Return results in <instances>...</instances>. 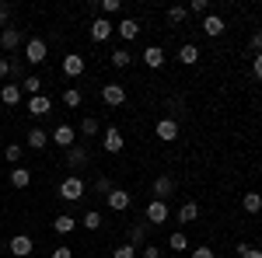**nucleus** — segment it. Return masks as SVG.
Wrapping results in <instances>:
<instances>
[{"mask_svg":"<svg viewBox=\"0 0 262 258\" xmlns=\"http://www.w3.org/2000/svg\"><path fill=\"white\" fill-rule=\"evenodd\" d=\"M49 143H56V147H63V150H70V147L77 143V129L63 122V126H56V129L49 133Z\"/></svg>","mask_w":262,"mask_h":258,"instance_id":"3","label":"nucleus"},{"mask_svg":"<svg viewBox=\"0 0 262 258\" xmlns=\"http://www.w3.org/2000/svg\"><path fill=\"white\" fill-rule=\"evenodd\" d=\"M101 18H112V14H119L122 11V0H101Z\"/></svg>","mask_w":262,"mask_h":258,"instance_id":"31","label":"nucleus"},{"mask_svg":"<svg viewBox=\"0 0 262 258\" xmlns=\"http://www.w3.org/2000/svg\"><path fill=\"white\" fill-rule=\"evenodd\" d=\"M91 160V150H88V143H74L70 150H67V168H81Z\"/></svg>","mask_w":262,"mask_h":258,"instance_id":"9","label":"nucleus"},{"mask_svg":"<svg viewBox=\"0 0 262 258\" xmlns=\"http://www.w3.org/2000/svg\"><path fill=\"white\" fill-rule=\"evenodd\" d=\"M129 63H133V53H129V49H116V53H112V66H116V70H126Z\"/></svg>","mask_w":262,"mask_h":258,"instance_id":"29","label":"nucleus"},{"mask_svg":"<svg viewBox=\"0 0 262 258\" xmlns=\"http://www.w3.org/2000/svg\"><path fill=\"white\" fill-rule=\"evenodd\" d=\"M77 133H81L84 139H95L101 133V126H98V119H91V115H84L81 119V126H77Z\"/></svg>","mask_w":262,"mask_h":258,"instance_id":"26","label":"nucleus"},{"mask_svg":"<svg viewBox=\"0 0 262 258\" xmlns=\"http://www.w3.org/2000/svg\"><path fill=\"white\" fill-rule=\"evenodd\" d=\"M185 11H189V14H203V18H206V14H210V4H206V0H189V7H185Z\"/></svg>","mask_w":262,"mask_h":258,"instance_id":"34","label":"nucleus"},{"mask_svg":"<svg viewBox=\"0 0 262 258\" xmlns=\"http://www.w3.org/2000/svg\"><path fill=\"white\" fill-rule=\"evenodd\" d=\"M126 244H133V248H143V244H147V227H143V223H133V227H129V230H126Z\"/></svg>","mask_w":262,"mask_h":258,"instance_id":"24","label":"nucleus"},{"mask_svg":"<svg viewBox=\"0 0 262 258\" xmlns=\"http://www.w3.org/2000/svg\"><path fill=\"white\" fill-rule=\"evenodd\" d=\"M252 77L262 80V53H259V56H252Z\"/></svg>","mask_w":262,"mask_h":258,"instance_id":"44","label":"nucleus"},{"mask_svg":"<svg viewBox=\"0 0 262 258\" xmlns=\"http://www.w3.org/2000/svg\"><path fill=\"white\" fill-rule=\"evenodd\" d=\"M112 258H137V248H133V244H119V248L112 251Z\"/></svg>","mask_w":262,"mask_h":258,"instance_id":"37","label":"nucleus"},{"mask_svg":"<svg viewBox=\"0 0 262 258\" xmlns=\"http://www.w3.org/2000/svg\"><path fill=\"white\" fill-rule=\"evenodd\" d=\"M242 209H245V213H252V217L262 213V196H259V192H245V196H242Z\"/></svg>","mask_w":262,"mask_h":258,"instance_id":"25","label":"nucleus"},{"mask_svg":"<svg viewBox=\"0 0 262 258\" xmlns=\"http://www.w3.org/2000/svg\"><path fill=\"white\" fill-rule=\"evenodd\" d=\"M56 192H60V199H63V202H81V199L88 196V189H84V181L77 178V175H70V178H63Z\"/></svg>","mask_w":262,"mask_h":258,"instance_id":"1","label":"nucleus"},{"mask_svg":"<svg viewBox=\"0 0 262 258\" xmlns=\"http://www.w3.org/2000/svg\"><path fill=\"white\" fill-rule=\"evenodd\" d=\"M200 45H192V42H185V45H182L179 49V63H185V66H192V63H200Z\"/></svg>","mask_w":262,"mask_h":258,"instance_id":"22","label":"nucleus"},{"mask_svg":"<svg viewBox=\"0 0 262 258\" xmlns=\"http://www.w3.org/2000/svg\"><path fill=\"white\" fill-rule=\"evenodd\" d=\"M63 74H67V77H81V74H84V56H81V53L63 56Z\"/></svg>","mask_w":262,"mask_h":258,"instance_id":"14","label":"nucleus"},{"mask_svg":"<svg viewBox=\"0 0 262 258\" xmlns=\"http://www.w3.org/2000/svg\"><path fill=\"white\" fill-rule=\"evenodd\" d=\"M189 258H217V251H213V248H206V244H200V248H196Z\"/></svg>","mask_w":262,"mask_h":258,"instance_id":"40","label":"nucleus"},{"mask_svg":"<svg viewBox=\"0 0 262 258\" xmlns=\"http://www.w3.org/2000/svg\"><path fill=\"white\" fill-rule=\"evenodd\" d=\"M168 248H171V251H185V248H189V238H185L182 230H175V234L168 238Z\"/></svg>","mask_w":262,"mask_h":258,"instance_id":"32","label":"nucleus"},{"mask_svg":"<svg viewBox=\"0 0 262 258\" xmlns=\"http://www.w3.org/2000/svg\"><path fill=\"white\" fill-rule=\"evenodd\" d=\"M122 147H126V139H122V133L116 129V126H108V129L101 133V150H105V154H119Z\"/></svg>","mask_w":262,"mask_h":258,"instance_id":"6","label":"nucleus"},{"mask_svg":"<svg viewBox=\"0 0 262 258\" xmlns=\"http://www.w3.org/2000/svg\"><path fill=\"white\" fill-rule=\"evenodd\" d=\"M248 49H252L255 56L262 53V28H259V32H252V42H248Z\"/></svg>","mask_w":262,"mask_h":258,"instance_id":"39","label":"nucleus"},{"mask_svg":"<svg viewBox=\"0 0 262 258\" xmlns=\"http://www.w3.org/2000/svg\"><path fill=\"white\" fill-rule=\"evenodd\" d=\"M7 77H11V60H7V56H0V84H4Z\"/></svg>","mask_w":262,"mask_h":258,"instance_id":"42","label":"nucleus"},{"mask_svg":"<svg viewBox=\"0 0 262 258\" xmlns=\"http://www.w3.org/2000/svg\"><path fill=\"white\" fill-rule=\"evenodd\" d=\"M101 101L112 105V108L126 105V87H122V84H105V87H101Z\"/></svg>","mask_w":262,"mask_h":258,"instance_id":"7","label":"nucleus"},{"mask_svg":"<svg viewBox=\"0 0 262 258\" xmlns=\"http://www.w3.org/2000/svg\"><path fill=\"white\" fill-rule=\"evenodd\" d=\"M21 98H25V95H21V87H18V84H0V101H4L7 108H14V105H18Z\"/></svg>","mask_w":262,"mask_h":258,"instance_id":"15","label":"nucleus"},{"mask_svg":"<svg viewBox=\"0 0 262 258\" xmlns=\"http://www.w3.org/2000/svg\"><path fill=\"white\" fill-rule=\"evenodd\" d=\"M175 192V181L168 178V175H161V178H154V199H161V202H168V196Z\"/></svg>","mask_w":262,"mask_h":258,"instance_id":"17","label":"nucleus"},{"mask_svg":"<svg viewBox=\"0 0 262 258\" xmlns=\"http://www.w3.org/2000/svg\"><path fill=\"white\" fill-rule=\"evenodd\" d=\"M143 63H147L150 70L164 66V49H161V45H147V49H143Z\"/></svg>","mask_w":262,"mask_h":258,"instance_id":"19","label":"nucleus"},{"mask_svg":"<svg viewBox=\"0 0 262 258\" xmlns=\"http://www.w3.org/2000/svg\"><path fill=\"white\" fill-rule=\"evenodd\" d=\"M105 202H108V209H112V213H126V209L133 206V196H129L126 189H112V192L105 196Z\"/></svg>","mask_w":262,"mask_h":258,"instance_id":"4","label":"nucleus"},{"mask_svg":"<svg viewBox=\"0 0 262 258\" xmlns=\"http://www.w3.org/2000/svg\"><path fill=\"white\" fill-rule=\"evenodd\" d=\"M112 32H116V25H112L108 18H95V21H91V39H95V42H105Z\"/></svg>","mask_w":262,"mask_h":258,"instance_id":"13","label":"nucleus"},{"mask_svg":"<svg viewBox=\"0 0 262 258\" xmlns=\"http://www.w3.org/2000/svg\"><path fill=\"white\" fill-rule=\"evenodd\" d=\"M11 185H14V189H28V185H32V171H28V168H14V171H11Z\"/></svg>","mask_w":262,"mask_h":258,"instance_id":"27","label":"nucleus"},{"mask_svg":"<svg viewBox=\"0 0 262 258\" xmlns=\"http://www.w3.org/2000/svg\"><path fill=\"white\" fill-rule=\"evenodd\" d=\"M203 32H206L210 39L224 35V18H221V14H206V18H203Z\"/></svg>","mask_w":262,"mask_h":258,"instance_id":"18","label":"nucleus"},{"mask_svg":"<svg viewBox=\"0 0 262 258\" xmlns=\"http://www.w3.org/2000/svg\"><path fill=\"white\" fill-rule=\"evenodd\" d=\"M53 258H74V248H67V244H60V248L53 251Z\"/></svg>","mask_w":262,"mask_h":258,"instance_id":"46","label":"nucleus"},{"mask_svg":"<svg viewBox=\"0 0 262 258\" xmlns=\"http://www.w3.org/2000/svg\"><path fill=\"white\" fill-rule=\"evenodd\" d=\"M63 105H67V108H81V91H77V87H67V91H63Z\"/></svg>","mask_w":262,"mask_h":258,"instance_id":"33","label":"nucleus"},{"mask_svg":"<svg viewBox=\"0 0 262 258\" xmlns=\"http://www.w3.org/2000/svg\"><path fill=\"white\" fill-rule=\"evenodd\" d=\"M11 25V4H0V28Z\"/></svg>","mask_w":262,"mask_h":258,"instance_id":"41","label":"nucleus"},{"mask_svg":"<svg viewBox=\"0 0 262 258\" xmlns=\"http://www.w3.org/2000/svg\"><path fill=\"white\" fill-rule=\"evenodd\" d=\"M143 258H161V248L158 244H143Z\"/></svg>","mask_w":262,"mask_h":258,"instance_id":"45","label":"nucleus"},{"mask_svg":"<svg viewBox=\"0 0 262 258\" xmlns=\"http://www.w3.org/2000/svg\"><path fill=\"white\" fill-rule=\"evenodd\" d=\"M46 53H49L46 39H28V42H25V60L32 63V66H39V63L46 60Z\"/></svg>","mask_w":262,"mask_h":258,"instance_id":"5","label":"nucleus"},{"mask_svg":"<svg viewBox=\"0 0 262 258\" xmlns=\"http://www.w3.org/2000/svg\"><path fill=\"white\" fill-rule=\"evenodd\" d=\"M49 112H53V98H46V95H35V98H28V115L42 119V115H49Z\"/></svg>","mask_w":262,"mask_h":258,"instance_id":"11","label":"nucleus"},{"mask_svg":"<svg viewBox=\"0 0 262 258\" xmlns=\"http://www.w3.org/2000/svg\"><path fill=\"white\" fill-rule=\"evenodd\" d=\"M39 91H42V77H35V74H32V77H25V80H21V95L35 98Z\"/></svg>","mask_w":262,"mask_h":258,"instance_id":"28","label":"nucleus"},{"mask_svg":"<svg viewBox=\"0 0 262 258\" xmlns=\"http://www.w3.org/2000/svg\"><path fill=\"white\" fill-rule=\"evenodd\" d=\"M154 133H158V139H164V143H171V139H179V122L171 119H161L158 126H154Z\"/></svg>","mask_w":262,"mask_h":258,"instance_id":"12","label":"nucleus"},{"mask_svg":"<svg viewBox=\"0 0 262 258\" xmlns=\"http://www.w3.org/2000/svg\"><path fill=\"white\" fill-rule=\"evenodd\" d=\"M95 192H98V196H108V192H112L108 178H98V181H95Z\"/></svg>","mask_w":262,"mask_h":258,"instance_id":"43","label":"nucleus"},{"mask_svg":"<svg viewBox=\"0 0 262 258\" xmlns=\"http://www.w3.org/2000/svg\"><path fill=\"white\" fill-rule=\"evenodd\" d=\"M4 157L11 160V164H18V160H21V147H18V143H11V147L4 150Z\"/></svg>","mask_w":262,"mask_h":258,"instance_id":"38","label":"nucleus"},{"mask_svg":"<svg viewBox=\"0 0 262 258\" xmlns=\"http://www.w3.org/2000/svg\"><path fill=\"white\" fill-rule=\"evenodd\" d=\"M11 255L14 258H32V251H35V244H32V238L28 234H18V238H11Z\"/></svg>","mask_w":262,"mask_h":258,"instance_id":"8","label":"nucleus"},{"mask_svg":"<svg viewBox=\"0 0 262 258\" xmlns=\"http://www.w3.org/2000/svg\"><path fill=\"white\" fill-rule=\"evenodd\" d=\"M116 32H119L126 42H133L137 35H140V21H137V18H122L119 25H116Z\"/></svg>","mask_w":262,"mask_h":258,"instance_id":"16","label":"nucleus"},{"mask_svg":"<svg viewBox=\"0 0 262 258\" xmlns=\"http://www.w3.org/2000/svg\"><path fill=\"white\" fill-rule=\"evenodd\" d=\"M238 258H262V251H259V248H252V244H245V241H242V244H238Z\"/></svg>","mask_w":262,"mask_h":258,"instance_id":"36","label":"nucleus"},{"mask_svg":"<svg viewBox=\"0 0 262 258\" xmlns=\"http://www.w3.org/2000/svg\"><path fill=\"white\" fill-rule=\"evenodd\" d=\"M147 223H168V202L150 199L147 202Z\"/></svg>","mask_w":262,"mask_h":258,"instance_id":"10","label":"nucleus"},{"mask_svg":"<svg viewBox=\"0 0 262 258\" xmlns=\"http://www.w3.org/2000/svg\"><path fill=\"white\" fill-rule=\"evenodd\" d=\"M21 45H25V32H21V28H14V25L0 28V49H4V53H18Z\"/></svg>","mask_w":262,"mask_h":258,"instance_id":"2","label":"nucleus"},{"mask_svg":"<svg viewBox=\"0 0 262 258\" xmlns=\"http://www.w3.org/2000/svg\"><path fill=\"white\" fill-rule=\"evenodd\" d=\"M28 147H32V150H46V147H49V133L39 129V126L28 129Z\"/></svg>","mask_w":262,"mask_h":258,"instance_id":"23","label":"nucleus"},{"mask_svg":"<svg viewBox=\"0 0 262 258\" xmlns=\"http://www.w3.org/2000/svg\"><path fill=\"white\" fill-rule=\"evenodd\" d=\"M196 217H200V202H196V199H189V202L179 206V223H192Z\"/></svg>","mask_w":262,"mask_h":258,"instance_id":"21","label":"nucleus"},{"mask_svg":"<svg viewBox=\"0 0 262 258\" xmlns=\"http://www.w3.org/2000/svg\"><path fill=\"white\" fill-rule=\"evenodd\" d=\"M53 230H56V234H74V230H77V220L70 217V213H56V220H53Z\"/></svg>","mask_w":262,"mask_h":258,"instance_id":"20","label":"nucleus"},{"mask_svg":"<svg viewBox=\"0 0 262 258\" xmlns=\"http://www.w3.org/2000/svg\"><path fill=\"white\" fill-rule=\"evenodd\" d=\"M185 18H189V11H185V7H168V21H171V25H182Z\"/></svg>","mask_w":262,"mask_h":258,"instance_id":"35","label":"nucleus"},{"mask_svg":"<svg viewBox=\"0 0 262 258\" xmlns=\"http://www.w3.org/2000/svg\"><path fill=\"white\" fill-rule=\"evenodd\" d=\"M81 223H84V230H98V227H101V213H98V209H88Z\"/></svg>","mask_w":262,"mask_h":258,"instance_id":"30","label":"nucleus"}]
</instances>
